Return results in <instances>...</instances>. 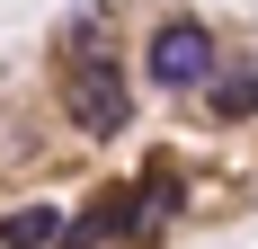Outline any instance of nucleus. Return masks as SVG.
<instances>
[{"label": "nucleus", "instance_id": "nucleus-2", "mask_svg": "<svg viewBox=\"0 0 258 249\" xmlns=\"http://www.w3.org/2000/svg\"><path fill=\"white\" fill-rule=\"evenodd\" d=\"M152 72L169 80V89H187V80H205V72H214V36H205L196 18H169V27L152 36Z\"/></svg>", "mask_w": 258, "mask_h": 249}, {"label": "nucleus", "instance_id": "nucleus-5", "mask_svg": "<svg viewBox=\"0 0 258 249\" xmlns=\"http://www.w3.org/2000/svg\"><path fill=\"white\" fill-rule=\"evenodd\" d=\"M214 116L232 125V116H258V72H223L214 80Z\"/></svg>", "mask_w": 258, "mask_h": 249}, {"label": "nucleus", "instance_id": "nucleus-4", "mask_svg": "<svg viewBox=\"0 0 258 249\" xmlns=\"http://www.w3.org/2000/svg\"><path fill=\"white\" fill-rule=\"evenodd\" d=\"M134 223V187H116V196H98L89 214L72 223V249H98V240H116V231Z\"/></svg>", "mask_w": 258, "mask_h": 249}, {"label": "nucleus", "instance_id": "nucleus-3", "mask_svg": "<svg viewBox=\"0 0 258 249\" xmlns=\"http://www.w3.org/2000/svg\"><path fill=\"white\" fill-rule=\"evenodd\" d=\"M0 240L9 249H53L62 240V214H53V205H9V214H0Z\"/></svg>", "mask_w": 258, "mask_h": 249}, {"label": "nucleus", "instance_id": "nucleus-1", "mask_svg": "<svg viewBox=\"0 0 258 249\" xmlns=\"http://www.w3.org/2000/svg\"><path fill=\"white\" fill-rule=\"evenodd\" d=\"M62 107H72V125H80V134H116V125L134 116L125 72H116V63H80V72H72V98H62Z\"/></svg>", "mask_w": 258, "mask_h": 249}]
</instances>
